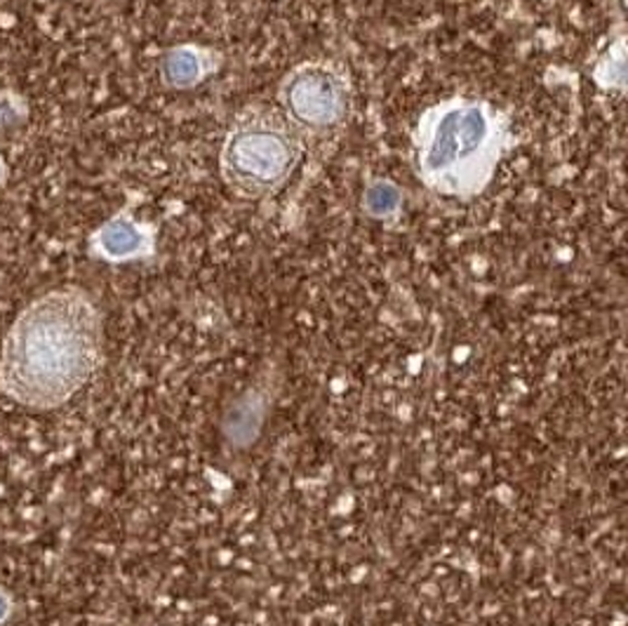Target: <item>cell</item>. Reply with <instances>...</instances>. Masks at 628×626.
<instances>
[{"mask_svg":"<svg viewBox=\"0 0 628 626\" xmlns=\"http://www.w3.org/2000/svg\"><path fill=\"white\" fill-rule=\"evenodd\" d=\"M102 316L75 287L43 295L17 316L0 351V393L28 410H55L90 385L102 363Z\"/></svg>","mask_w":628,"mask_h":626,"instance_id":"cell-1","label":"cell"},{"mask_svg":"<svg viewBox=\"0 0 628 626\" xmlns=\"http://www.w3.org/2000/svg\"><path fill=\"white\" fill-rule=\"evenodd\" d=\"M513 146L511 118L478 97L442 99L412 130V163L426 189L471 201L481 196Z\"/></svg>","mask_w":628,"mask_h":626,"instance_id":"cell-2","label":"cell"},{"mask_svg":"<svg viewBox=\"0 0 628 626\" xmlns=\"http://www.w3.org/2000/svg\"><path fill=\"white\" fill-rule=\"evenodd\" d=\"M304 158V137L269 106H250L228 128L220 170L228 187L245 198H264L285 187Z\"/></svg>","mask_w":628,"mask_h":626,"instance_id":"cell-3","label":"cell"},{"mask_svg":"<svg viewBox=\"0 0 628 626\" xmlns=\"http://www.w3.org/2000/svg\"><path fill=\"white\" fill-rule=\"evenodd\" d=\"M279 104L281 114L304 140L306 137L320 140L346 126L354 109V90L342 67L313 59L297 64L281 81Z\"/></svg>","mask_w":628,"mask_h":626,"instance_id":"cell-4","label":"cell"},{"mask_svg":"<svg viewBox=\"0 0 628 626\" xmlns=\"http://www.w3.org/2000/svg\"><path fill=\"white\" fill-rule=\"evenodd\" d=\"M92 252L111 264L149 259L156 252V232L149 224L137 222L128 212H120L92 236Z\"/></svg>","mask_w":628,"mask_h":626,"instance_id":"cell-5","label":"cell"},{"mask_svg":"<svg viewBox=\"0 0 628 626\" xmlns=\"http://www.w3.org/2000/svg\"><path fill=\"white\" fill-rule=\"evenodd\" d=\"M222 67V55L203 45H177L161 59L163 83L173 90H191Z\"/></svg>","mask_w":628,"mask_h":626,"instance_id":"cell-6","label":"cell"},{"mask_svg":"<svg viewBox=\"0 0 628 626\" xmlns=\"http://www.w3.org/2000/svg\"><path fill=\"white\" fill-rule=\"evenodd\" d=\"M403 208V193L391 179H375L365 187L363 212L367 217L389 222L395 220Z\"/></svg>","mask_w":628,"mask_h":626,"instance_id":"cell-7","label":"cell"},{"mask_svg":"<svg viewBox=\"0 0 628 626\" xmlns=\"http://www.w3.org/2000/svg\"><path fill=\"white\" fill-rule=\"evenodd\" d=\"M593 79L603 90H617L624 93L626 87V45L624 38H619L615 45H609V50L599 59L595 64Z\"/></svg>","mask_w":628,"mask_h":626,"instance_id":"cell-8","label":"cell"},{"mask_svg":"<svg viewBox=\"0 0 628 626\" xmlns=\"http://www.w3.org/2000/svg\"><path fill=\"white\" fill-rule=\"evenodd\" d=\"M12 615V599L5 589H0V624H5Z\"/></svg>","mask_w":628,"mask_h":626,"instance_id":"cell-9","label":"cell"},{"mask_svg":"<svg viewBox=\"0 0 628 626\" xmlns=\"http://www.w3.org/2000/svg\"><path fill=\"white\" fill-rule=\"evenodd\" d=\"M0 173H3V163H0Z\"/></svg>","mask_w":628,"mask_h":626,"instance_id":"cell-10","label":"cell"}]
</instances>
